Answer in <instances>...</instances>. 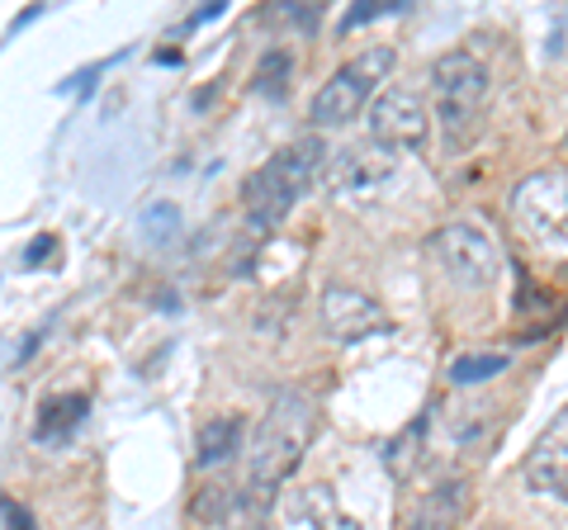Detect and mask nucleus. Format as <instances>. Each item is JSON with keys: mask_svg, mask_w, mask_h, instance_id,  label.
I'll use <instances>...</instances> for the list:
<instances>
[{"mask_svg": "<svg viewBox=\"0 0 568 530\" xmlns=\"http://www.w3.org/2000/svg\"><path fill=\"white\" fill-rule=\"evenodd\" d=\"M237 450H242V417H213L200 431V455H194V465L204 473L223 469L227 459H237Z\"/></svg>", "mask_w": 568, "mask_h": 530, "instance_id": "obj_14", "label": "nucleus"}, {"mask_svg": "<svg viewBox=\"0 0 568 530\" xmlns=\"http://www.w3.org/2000/svg\"><path fill=\"white\" fill-rule=\"evenodd\" d=\"M52 252H58V233H39V237L24 246V265H29V271H39V265H43Z\"/></svg>", "mask_w": 568, "mask_h": 530, "instance_id": "obj_19", "label": "nucleus"}, {"mask_svg": "<svg viewBox=\"0 0 568 530\" xmlns=\"http://www.w3.org/2000/svg\"><path fill=\"white\" fill-rule=\"evenodd\" d=\"M398 67L394 48H365L361 58H351L346 67H336V77L313 95L308 119L317 129H342V123L361 119V110L375 100L379 81H388V72Z\"/></svg>", "mask_w": 568, "mask_h": 530, "instance_id": "obj_4", "label": "nucleus"}, {"mask_svg": "<svg viewBox=\"0 0 568 530\" xmlns=\"http://www.w3.org/2000/svg\"><path fill=\"white\" fill-rule=\"evenodd\" d=\"M407 6H394V0H365V6H351L342 14V33H351L355 24H375V20H388V14H403Z\"/></svg>", "mask_w": 568, "mask_h": 530, "instance_id": "obj_17", "label": "nucleus"}, {"mask_svg": "<svg viewBox=\"0 0 568 530\" xmlns=\"http://www.w3.org/2000/svg\"><path fill=\"white\" fill-rule=\"evenodd\" d=\"M426 129H432L426 104L417 91H407V85H394V91H384L369 104V143H379V147H394V152L422 147Z\"/></svg>", "mask_w": 568, "mask_h": 530, "instance_id": "obj_7", "label": "nucleus"}, {"mask_svg": "<svg viewBox=\"0 0 568 530\" xmlns=\"http://www.w3.org/2000/svg\"><path fill=\"white\" fill-rule=\"evenodd\" d=\"M219 14H223V6H204V10H194V14H190V29H194V24H209V20H219Z\"/></svg>", "mask_w": 568, "mask_h": 530, "instance_id": "obj_21", "label": "nucleus"}, {"mask_svg": "<svg viewBox=\"0 0 568 530\" xmlns=\"http://www.w3.org/2000/svg\"><path fill=\"white\" fill-rule=\"evenodd\" d=\"M91 417V398L85 394H58L39 408V427H33V440L39 446H62V440L77 436V427Z\"/></svg>", "mask_w": 568, "mask_h": 530, "instance_id": "obj_12", "label": "nucleus"}, {"mask_svg": "<svg viewBox=\"0 0 568 530\" xmlns=\"http://www.w3.org/2000/svg\"><path fill=\"white\" fill-rule=\"evenodd\" d=\"M317 313H323L327 337H336V342H365V337H375V332H388V317L375 298L361 289H346V285H327Z\"/></svg>", "mask_w": 568, "mask_h": 530, "instance_id": "obj_9", "label": "nucleus"}, {"mask_svg": "<svg viewBox=\"0 0 568 530\" xmlns=\"http://www.w3.org/2000/svg\"><path fill=\"white\" fill-rule=\"evenodd\" d=\"M526 488L536 498H549V502H564L568 492V427L564 417H555V427L540 436V446L530 450L526 459Z\"/></svg>", "mask_w": 568, "mask_h": 530, "instance_id": "obj_10", "label": "nucleus"}, {"mask_svg": "<svg viewBox=\"0 0 568 530\" xmlns=\"http://www.w3.org/2000/svg\"><path fill=\"white\" fill-rule=\"evenodd\" d=\"M317 431V402L298 388H284V394L265 408L256 446H252V492H275L290 473L298 469V459L308 455Z\"/></svg>", "mask_w": 568, "mask_h": 530, "instance_id": "obj_2", "label": "nucleus"}, {"mask_svg": "<svg viewBox=\"0 0 568 530\" xmlns=\"http://www.w3.org/2000/svg\"><path fill=\"white\" fill-rule=\"evenodd\" d=\"M323 162H327V143L308 133V137H298V143L280 147L271 162L246 175L242 204H246V218H252L256 233H271V227H280L294 214V204L308 194Z\"/></svg>", "mask_w": 568, "mask_h": 530, "instance_id": "obj_1", "label": "nucleus"}, {"mask_svg": "<svg viewBox=\"0 0 568 530\" xmlns=\"http://www.w3.org/2000/svg\"><path fill=\"white\" fill-rule=\"evenodd\" d=\"M507 365H511V360H507V356H493V350H469V356H459V360L450 365V384H455V388L488 384V379L503 375Z\"/></svg>", "mask_w": 568, "mask_h": 530, "instance_id": "obj_16", "label": "nucleus"}, {"mask_svg": "<svg viewBox=\"0 0 568 530\" xmlns=\"http://www.w3.org/2000/svg\"><path fill=\"white\" fill-rule=\"evenodd\" d=\"M564 214H568V200H564V166H549L536 171L511 190V223L521 227V237L530 246H540L545 256H564Z\"/></svg>", "mask_w": 568, "mask_h": 530, "instance_id": "obj_5", "label": "nucleus"}, {"mask_svg": "<svg viewBox=\"0 0 568 530\" xmlns=\"http://www.w3.org/2000/svg\"><path fill=\"white\" fill-rule=\"evenodd\" d=\"M0 517H6L10 530H39L33 526V511L24 502H14V498H0Z\"/></svg>", "mask_w": 568, "mask_h": 530, "instance_id": "obj_20", "label": "nucleus"}, {"mask_svg": "<svg viewBox=\"0 0 568 530\" xmlns=\"http://www.w3.org/2000/svg\"><path fill=\"white\" fill-rule=\"evenodd\" d=\"M398 175V152L379 147V143H361L332 156L327 166V190L346 194V200H361V194H379L388 181Z\"/></svg>", "mask_w": 568, "mask_h": 530, "instance_id": "obj_8", "label": "nucleus"}, {"mask_svg": "<svg viewBox=\"0 0 568 530\" xmlns=\"http://www.w3.org/2000/svg\"><path fill=\"white\" fill-rule=\"evenodd\" d=\"M175 223H181V214H175L171 204H152V208H148V218H142V227H148V237H152V242H162L166 233H175Z\"/></svg>", "mask_w": 568, "mask_h": 530, "instance_id": "obj_18", "label": "nucleus"}, {"mask_svg": "<svg viewBox=\"0 0 568 530\" xmlns=\"http://www.w3.org/2000/svg\"><path fill=\"white\" fill-rule=\"evenodd\" d=\"M432 256L440 261L446 279H455L459 289H474V294H484L503 275V252H497V242L478 223H446L432 237Z\"/></svg>", "mask_w": 568, "mask_h": 530, "instance_id": "obj_6", "label": "nucleus"}, {"mask_svg": "<svg viewBox=\"0 0 568 530\" xmlns=\"http://www.w3.org/2000/svg\"><path fill=\"white\" fill-rule=\"evenodd\" d=\"M465 492H469V483H465V479L436 483V488L422 498L417 517H413V530H455L459 511H465Z\"/></svg>", "mask_w": 568, "mask_h": 530, "instance_id": "obj_13", "label": "nucleus"}, {"mask_svg": "<svg viewBox=\"0 0 568 530\" xmlns=\"http://www.w3.org/2000/svg\"><path fill=\"white\" fill-rule=\"evenodd\" d=\"M488 95H493V77L484 58H474L465 48L440 52L432 67V100H436L440 137H446L450 152H465L478 137L488 114Z\"/></svg>", "mask_w": 568, "mask_h": 530, "instance_id": "obj_3", "label": "nucleus"}, {"mask_svg": "<svg viewBox=\"0 0 568 530\" xmlns=\"http://www.w3.org/2000/svg\"><path fill=\"white\" fill-rule=\"evenodd\" d=\"M190 530H252V498L233 483H209L190 502Z\"/></svg>", "mask_w": 568, "mask_h": 530, "instance_id": "obj_11", "label": "nucleus"}, {"mask_svg": "<svg viewBox=\"0 0 568 530\" xmlns=\"http://www.w3.org/2000/svg\"><path fill=\"white\" fill-rule=\"evenodd\" d=\"M290 77H294V58L284 48H271L252 72V91L265 95V100H284L290 95Z\"/></svg>", "mask_w": 568, "mask_h": 530, "instance_id": "obj_15", "label": "nucleus"}]
</instances>
